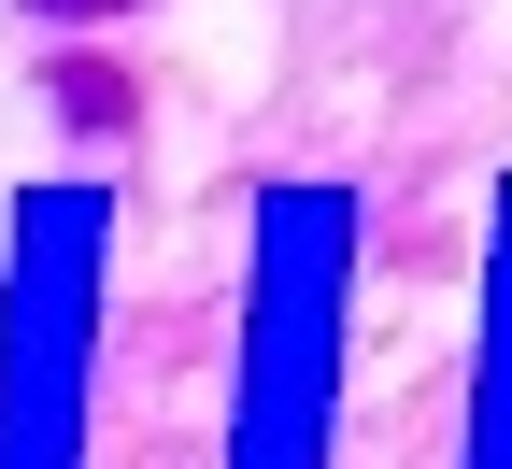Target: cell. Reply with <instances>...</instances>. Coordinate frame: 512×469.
<instances>
[{
  "mask_svg": "<svg viewBox=\"0 0 512 469\" xmlns=\"http://www.w3.org/2000/svg\"><path fill=\"white\" fill-rule=\"evenodd\" d=\"M15 15H43V29H100V15H128V0H15Z\"/></svg>",
  "mask_w": 512,
  "mask_h": 469,
  "instance_id": "7a4b0ae2",
  "label": "cell"
},
{
  "mask_svg": "<svg viewBox=\"0 0 512 469\" xmlns=\"http://www.w3.org/2000/svg\"><path fill=\"white\" fill-rule=\"evenodd\" d=\"M43 100H57V128H72V143H128V128H143V72H128V57H43Z\"/></svg>",
  "mask_w": 512,
  "mask_h": 469,
  "instance_id": "6da1fadb",
  "label": "cell"
}]
</instances>
